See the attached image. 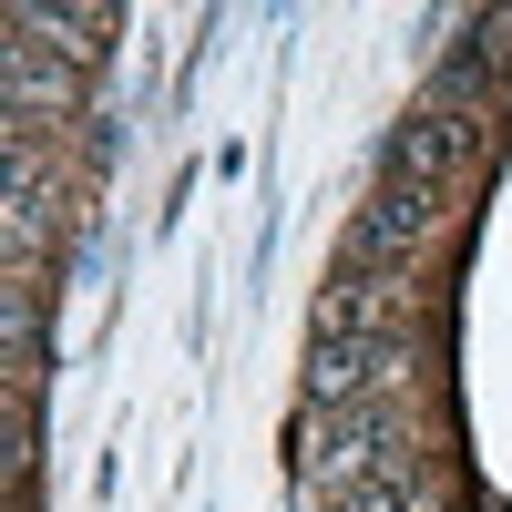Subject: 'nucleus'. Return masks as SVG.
Instances as JSON below:
<instances>
[{
	"instance_id": "obj_1",
	"label": "nucleus",
	"mask_w": 512,
	"mask_h": 512,
	"mask_svg": "<svg viewBox=\"0 0 512 512\" xmlns=\"http://www.w3.org/2000/svg\"><path fill=\"white\" fill-rule=\"evenodd\" d=\"M441 226V185H410V175H379L369 205L349 216V267H379V277H400L420 246H431Z\"/></svg>"
}]
</instances>
